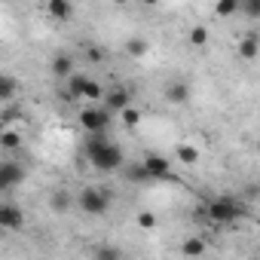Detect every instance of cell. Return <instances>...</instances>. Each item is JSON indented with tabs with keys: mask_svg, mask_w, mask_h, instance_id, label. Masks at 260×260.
Returning a JSON list of instances; mask_svg holds the SVG:
<instances>
[{
	"mask_svg": "<svg viewBox=\"0 0 260 260\" xmlns=\"http://www.w3.org/2000/svg\"><path fill=\"white\" fill-rule=\"evenodd\" d=\"M122 122H125L128 128H135V125L141 122V110H138V107H125V110H122Z\"/></svg>",
	"mask_w": 260,
	"mask_h": 260,
	"instance_id": "cell-23",
	"label": "cell"
},
{
	"mask_svg": "<svg viewBox=\"0 0 260 260\" xmlns=\"http://www.w3.org/2000/svg\"><path fill=\"white\" fill-rule=\"evenodd\" d=\"M190 98V86L187 83H169L166 86V101L169 104H184Z\"/></svg>",
	"mask_w": 260,
	"mask_h": 260,
	"instance_id": "cell-14",
	"label": "cell"
},
{
	"mask_svg": "<svg viewBox=\"0 0 260 260\" xmlns=\"http://www.w3.org/2000/svg\"><path fill=\"white\" fill-rule=\"evenodd\" d=\"M181 254H184V257H199V254H205V239H199V236H190V239H184V245H181Z\"/></svg>",
	"mask_w": 260,
	"mask_h": 260,
	"instance_id": "cell-16",
	"label": "cell"
},
{
	"mask_svg": "<svg viewBox=\"0 0 260 260\" xmlns=\"http://www.w3.org/2000/svg\"><path fill=\"white\" fill-rule=\"evenodd\" d=\"M138 226H141V230H153V226H156V214L141 211V214H138Z\"/></svg>",
	"mask_w": 260,
	"mask_h": 260,
	"instance_id": "cell-24",
	"label": "cell"
},
{
	"mask_svg": "<svg viewBox=\"0 0 260 260\" xmlns=\"http://www.w3.org/2000/svg\"><path fill=\"white\" fill-rule=\"evenodd\" d=\"M25 181V169L19 162H4L0 166V190H13Z\"/></svg>",
	"mask_w": 260,
	"mask_h": 260,
	"instance_id": "cell-8",
	"label": "cell"
},
{
	"mask_svg": "<svg viewBox=\"0 0 260 260\" xmlns=\"http://www.w3.org/2000/svg\"><path fill=\"white\" fill-rule=\"evenodd\" d=\"M110 113H122L125 107H132V92H128L125 86H113V89H107V95H104V101H101Z\"/></svg>",
	"mask_w": 260,
	"mask_h": 260,
	"instance_id": "cell-5",
	"label": "cell"
},
{
	"mask_svg": "<svg viewBox=\"0 0 260 260\" xmlns=\"http://www.w3.org/2000/svg\"><path fill=\"white\" fill-rule=\"evenodd\" d=\"M239 55H242L245 61H254V58L260 55V37H257V34H245V37L239 40Z\"/></svg>",
	"mask_w": 260,
	"mask_h": 260,
	"instance_id": "cell-11",
	"label": "cell"
},
{
	"mask_svg": "<svg viewBox=\"0 0 260 260\" xmlns=\"http://www.w3.org/2000/svg\"><path fill=\"white\" fill-rule=\"evenodd\" d=\"M257 150H260V141H257Z\"/></svg>",
	"mask_w": 260,
	"mask_h": 260,
	"instance_id": "cell-31",
	"label": "cell"
},
{
	"mask_svg": "<svg viewBox=\"0 0 260 260\" xmlns=\"http://www.w3.org/2000/svg\"><path fill=\"white\" fill-rule=\"evenodd\" d=\"M141 4H144V7H156V4H159V0H141Z\"/></svg>",
	"mask_w": 260,
	"mask_h": 260,
	"instance_id": "cell-28",
	"label": "cell"
},
{
	"mask_svg": "<svg viewBox=\"0 0 260 260\" xmlns=\"http://www.w3.org/2000/svg\"><path fill=\"white\" fill-rule=\"evenodd\" d=\"M125 52L132 55V58H144V55L150 52V43H147L144 37H132V40L125 43Z\"/></svg>",
	"mask_w": 260,
	"mask_h": 260,
	"instance_id": "cell-20",
	"label": "cell"
},
{
	"mask_svg": "<svg viewBox=\"0 0 260 260\" xmlns=\"http://www.w3.org/2000/svg\"><path fill=\"white\" fill-rule=\"evenodd\" d=\"M242 4H257V0H242Z\"/></svg>",
	"mask_w": 260,
	"mask_h": 260,
	"instance_id": "cell-30",
	"label": "cell"
},
{
	"mask_svg": "<svg viewBox=\"0 0 260 260\" xmlns=\"http://www.w3.org/2000/svg\"><path fill=\"white\" fill-rule=\"evenodd\" d=\"M86 55H89V61H101V58H104V52H101V49H95V46H89V52H86Z\"/></svg>",
	"mask_w": 260,
	"mask_h": 260,
	"instance_id": "cell-27",
	"label": "cell"
},
{
	"mask_svg": "<svg viewBox=\"0 0 260 260\" xmlns=\"http://www.w3.org/2000/svg\"><path fill=\"white\" fill-rule=\"evenodd\" d=\"M205 214H208V220H214V223H230V220L242 217V205H239L236 199H230V196H217V199H211V202L205 205Z\"/></svg>",
	"mask_w": 260,
	"mask_h": 260,
	"instance_id": "cell-4",
	"label": "cell"
},
{
	"mask_svg": "<svg viewBox=\"0 0 260 260\" xmlns=\"http://www.w3.org/2000/svg\"><path fill=\"white\" fill-rule=\"evenodd\" d=\"M190 43H193V46H205V43H208V28H205V25H196V28L190 31Z\"/></svg>",
	"mask_w": 260,
	"mask_h": 260,
	"instance_id": "cell-22",
	"label": "cell"
},
{
	"mask_svg": "<svg viewBox=\"0 0 260 260\" xmlns=\"http://www.w3.org/2000/svg\"><path fill=\"white\" fill-rule=\"evenodd\" d=\"M113 4H119V7H125V4H128V0H113Z\"/></svg>",
	"mask_w": 260,
	"mask_h": 260,
	"instance_id": "cell-29",
	"label": "cell"
},
{
	"mask_svg": "<svg viewBox=\"0 0 260 260\" xmlns=\"http://www.w3.org/2000/svg\"><path fill=\"white\" fill-rule=\"evenodd\" d=\"M46 16L52 22H71L74 19V4L71 0H46Z\"/></svg>",
	"mask_w": 260,
	"mask_h": 260,
	"instance_id": "cell-9",
	"label": "cell"
},
{
	"mask_svg": "<svg viewBox=\"0 0 260 260\" xmlns=\"http://www.w3.org/2000/svg\"><path fill=\"white\" fill-rule=\"evenodd\" d=\"M144 166L153 175V181H169L172 178V159L162 156V153H147L144 156Z\"/></svg>",
	"mask_w": 260,
	"mask_h": 260,
	"instance_id": "cell-6",
	"label": "cell"
},
{
	"mask_svg": "<svg viewBox=\"0 0 260 260\" xmlns=\"http://www.w3.org/2000/svg\"><path fill=\"white\" fill-rule=\"evenodd\" d=\"M25 226V211L13 202L0 205V230H22Z\"/></svg>",
	"mask_w": 260,
	"mask_h": 260,
	"instance_id": "cell-7",
	"label": "cell"
},
{
	"mask_svg": "<svg viewBox=\"0 0 260 260\" xmlns=\"http://www.w3.org/2000/svg\"><path fill=\"white\" fill-rule=\"evenodd\" d=\"M49 208H52L55 214H68V211L74 208V196H71L68 190H55V193L49 196Z\"/></svg>",
	"mask_w": 260,
	"mask_h": 260,
	"instance_id": "cell-12",
	"label": "cell"
},
{
	"mask_svg": "<svg viewBox=\"0 0 260 260\" xmlns=\"http://www.w3.org/2000/svg\"><path fill=\"white\" fill-rule=\"evenodd\" d=\"M77 205H80L83 214L101 217V214H107V208H110V193H107L104 187H86V190L77 196Z\"/></svg>",
	"mask_w": 260,
	"mask_h": 260,
	"instance_id": "cell-3",
	"label": "cell"
},
{
	"mask_svg": "<svg viewBox=\"0 0 260 260\" xmlns=\"http://www.w3.org/2000/svg\"><path fill=\"white\" fill-rule=\"evenodd\" d=\"M119 172H122V178H125L128 184H147V181H153V175L147 172L144 159H141V162H125Z\"/></svg>",
	"mask_w": 260,
	"mask_h": 260,
	"instance_id": "cell-10",
	"label": "cell"
},
{
	"mask_svg": "<svg viewBox=\"0 0 260 260\" xmlns=\"http://www.w3.org/2000/svg\"><path fill=\"white\" fill-rule=\"evenodd\" d=\"M0 147H4V150H19V147H22V135L16 132V128L4 125V135H0Z\"/></svg>",
	"mask_w": 260,
	"mask_h": 260,
	"instance_id": "cell-18",
	"label": "cell"
},
{
	"mask_svg": "<svg viewBox=\"0 0 260 260\" xmlns=\"http://www.w3.org/2000/svg\"><path fill=\"white\" fill-rule=\"evenodd\" d=\"M110 119H113V113L104 104H95V101L80 110V125H83L86 135H104L110 128Z\"/></svg>",
	"mask_w": 260,
	"mask_h": 260,
	"instance_id": "cell-2",
	"label": "cell"
},
{
	"mask_svg": "<svg viewBox=\"0 0 260 260\" xmlns=\"http://www.w3.org/2000/svg\"><path fill=\"white\" fill-rule=\"evenodd\" d=\"M49 71H52L58 80H68L71 74H77V71H74V58H71V55H55V58H52V64H49Z\"/></svg>",
	"mask_w": 260,
	"mask_h": 260,
	"instance_id": "cell-13",
	"label": "cell"
},
{
	"mask_svg": "<svg viewBox=\"0 0 260 260\" xmlns=\"http://www.w3.org/2000/svg\"><path fill=\"white\" fill-rule=\"evenodd\" d=\"M16 89H19V80L16 77H10V74H4L0 77V101H13V95H16Z\"/></svg>",
	"mask_w": 260,
	"mask_h": 260,
	"instance_id": "cell-17",
	"label": "cell"
},
{
	"mask_svg": "<svg viewBox=\"0 0 260 260\" xmlns=\"http://www.w3.org/2000/svg\"><path fill=\"white\" fill-rule=\"evenodd\" d=\"M239 10H242V0H217V4H214V13L220 19H233Z\"/></svg>",
	"mask_w": 260,
	"mask_h": 260,
	"instance_id": "cell-19",
	"label": "cell"
},
{
	"mask_svg": "<svg viewBox=\"0 0 260 260\" xmlns=\"http://www.w3.org/2000/svg\"><path fill=\"white\" fill-rule=\"evenodd\" d=\"M86 159L98 172H119L125 166L122 147L113 144V141H107V132L104 135H89V141H86Z\"/></svg>",
	"mask_w": 260,
	"mask_h": 260,
	"instance_id": "cell-1",
	"label": "cell"
},
{
	"mask_svg": "<svg viewBox=\"0 0 260 260\" xmlns=\"http://www.w3.org/2000/svg\"><path fill=\"white\" fill-rule=\"evenodd\" d=\"M104 95H107V89L98 83V80H86L83 83V92H80V98H86V101H104Z\"/></svg>",
	"mask_w": 260,
	"mask_h": 260,
	"instance_id": "cell-15",
	"label": "cell"
},
{
	"mask_svg": "<svg viewBox=\"0 0 260 260\" xmlns=\"http://www.w3.org/2000/svg\"><path fill=\"white\" fill-rule=\"evenodd\" d=\"M95 257H98V260H116V257H119V251H116V248H98V251H95Z\"/></svg>",
	"mask_w": 260,
	"mask_h": 260,
	"instance_id": "cell-26",
	"label": "cell"
},
{
	"mask_svg": "<svg viewBox=\"0 0 260 260\" xmlns=\"http://www.w3.org/2000/svg\"><path fill=\"white\" fill-rule=\"evenodd\" d=\"M242 13L248 19H260V0H257V4H242Z\"/></svg>",
	"mask_w": 260,
	"mask_h": 260,
	"instance_id": "cell-25",
	"label": "cell"
},
{
	"mask_svg": "<svg viewBox=\"0 0 260 260\" xmlns=\"http://www.w3.org/2000/svg\"><path fill=\"white\" fill-rule=\"evenodd\" d=\"M178 162H184V166H196V162H199V150H196L193 144H181V147H178Z\"/></svg>",
	"mask_w": 260,
	"mask_h": 260,
	"instance_id": "cell-21",
	"label": "cell"
}]
</instances>
